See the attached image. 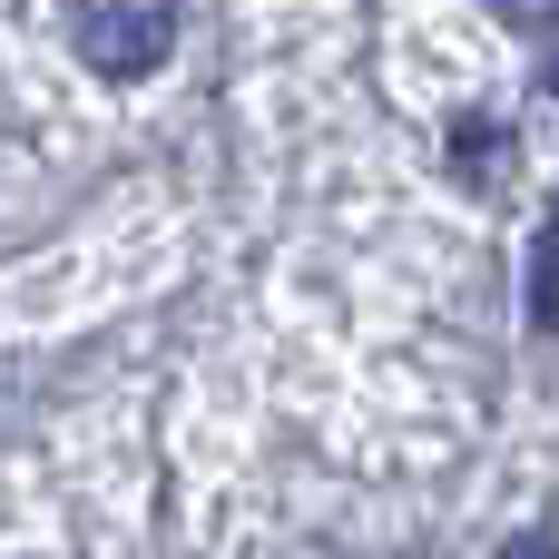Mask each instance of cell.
Segmentation results:
<instances>
[{
    "instance_id": "6da1fadb",
    "label": "cell",
    "mask_w": 559,
    "mask_h": 559,
    "mask_svg": "<svg viewBox=\"0 0 559 559\" xmlns=\"http://www.w3.org/2000/svg\"><path fill=\"white\" fill-rule=\"evenodd\" d=\"M69 29L98 79H147L177 49V0H69Z\"/></svg>"
},
{
    "instance_id": "7a4b0ae2",
    "label": "cell",
    "mask_w": 559,
    "mask_h": 559,
    "mask_svg": "<svg viewBox=\"0 0 559 559\" xmlns=\"http://www.w3.org/2000/svg\"><path fill=\"white\" fill-rule=\"evenodd\" d=\"M452 167L501 187V177H511V128H501V118H462V128H452Z\"/></svg>"
},
{
    "instance_id": "3957f363",
    "label": "cell",
    "mask_w": 559,
    "mask_h": 559,
    "mask_svg": "<svg viewBox=\"0 0 559 559\" xmlns=\"http://www.w3.org/2000/svg\"><path fill=\"white\" fill-rule=\"evenodd\" d=\"M531 324H540V334L559 324V314H550V226L531 236Z\"/></svg>"
},
{
    "instance_id": "277c9868",
    "label": "cell",
    "mask_w": 559,
    "mask_h": 559,
    "mask_svg": "<svg viewBox=\"0 0 559 559\" xmlns=\"http://www.w3.org/2000/svg\"><path fill=\"white\" fill-rule=\"evenodd\" d=\"M491 10H501L521 39H550V29H559V0H491Z\"/></svg>"
},
{
    "instance_id": "5b68a950",
    "label": "cell",
    "mask_w": 559,
    "mask_h": 559,
    "mask_svg": "<svg viewBox=\"0 0 559 559\" xmlns=\"http://www.w3.org/2000/svg\"><path fill=\"white\" fill-rule=\"evenodd\" d=\"M501 559H550V521H531V531H511V540H501Z\"/></svg>"
}]
</instances>
